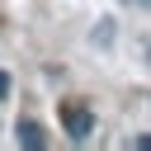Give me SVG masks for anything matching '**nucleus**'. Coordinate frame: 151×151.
I'll return each instance as SVG.
<instances>
[{
    "label": "nucleus",
    "mask_w": 151,
    "mask_h": 151,
    "mask_svg": "<svg viewBox=\"0 0 151 151\" xmlns=\"http://www.w3.org/2000/svg\"><path fill=\"white\" fill-rule=\"evenodd\" d=\"M61 127H66L71 142H85V137L94 132V113H90V104H66V109H61Z\"/></svg>",
    "instance_id": "nucleus-1"
},
{
    "label": "nucleus",
    "mask_w": 151,
    "mask_h": 151,
    "mask_svg": "<svg viewBox=\"0 0 151 151\" xmlns=\"http://www.w3.org/2000/svg\"><path fill=\"white\" fill-rule=\"evenodd\" d=\"M14 137H19V146H28V151H42V146H47V132H42V123H33V118H19Z\"/></svg>",
    "instance_id": "nucleus-2"
},
{
    "label": "nucleus",
    "mask_w": 151,
    "mask_h": 151,
    "mask_svg": "<svg viewBox=\"0 0 151 151\" xmlns=\"http://www.w3.org/2000/svg\"><path fill=\"white\" fill-rule=\"evenodd\" d=\"M90 38H94V47H113V19H99Z\"/></svg>",
    "instance_id": "nucleus-3"
},
{
    "label": "nucleus",
    "mask_w": 151,
    "mask_h": 151,
    "mask_svg": "<svg viewBox=\"0 0 151 151\" xmlns=\"http://www.w3.org/2000/svg\"><path fill=\"white\" fill-rule=\"evenodd\" d=\"M132 146H137V151H151V132H137V137H132Z\"/></svg>",
    "instance_id": "nucleus-4"
},
{
    "label": "nucleus",
    "mask_w": 151,
    "mask_h": 151,
    "mask_svg": "<svg viewBox=\"0 0 151 151\" xmlns=\"http://www.w3.org/2000/svg\"><path fill=\"white\" fill-rule=\"evenodd\" d=\"M9 94V71H0V99Z\"/></svg>",
    "instance_id": "nucleus-5"
},
{
    "label": "nucleus",
    "mask_w": 151,
    "mask_h": 151,
    "mask_svg": "<svg viewBox=\"0 0 151 151\" xmlns=\"http://www.w3.org/2000/svg\"><path fill=\"white\" fill-rule=\"evenodd\" d=\"M127 5H137V9H151V0H127Z\"/></svg>",
    "instance_id": "nucleus-6"
}]
</instances>
